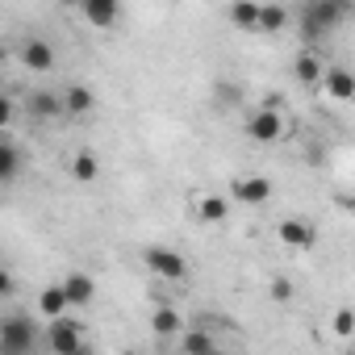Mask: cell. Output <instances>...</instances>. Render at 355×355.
<instances>
[{
	"instance_id": "6da1fadb",
	"label": "cell",
	"mask_w": 355,
	"mask_h": 355,
	"mask_svg": "<svg viewBox=\"0 0 355 355\" xmlns=\"http://www.w3.org/2000/svg\"><path fill=\"white\" fill-rule=\"evenodd\" d=\"M347 17V5L343 0H309V5L301 9V38L309 42V51Z\"/></svg>"
},
{
	"instance_id": "7a4b0ae2",
	"label": "cell",
	"mask_w": 355,
	"mask_h": 355,
	"mask_svg": "<svg viewBox=\"0 0 355 355\" xmlns=\"http://www.w3.org/2000/svg\"><path fill=\"white\" fill-rule=\"evenodd\" d=\"M34 343H38V326H34V318H26V313L0 318V355H30Z\"/></svg>"
},
{
	"instance_id": "3957f363",
	"label": "cell",
	"mask_w": 355,
	"mask_h": 355,
	"mask_svg": "<svg viewBox=\"0 0 355 355\" xmlns=\"http://www.w3.org/2000/svg\"><path fill=\"white\" fill-rule=\"evenodd\" d=\"M142 259H146V268H150L155 276H163V280H189V272H193V263L175 251V247H146Z\"/></svg>"
},
{
	"instance_id": "277c9868",
	"label": "cell",
	"mask_w": 355,
	"mask_h": 355,
	"mask_svg": "<svg viewBox=\"0 0 355 355\" xmlns=\"http://www.w3.org/2000/svg\"><path fill=\"white\" fill-rule=\"evenodd\" d=\"M46 343L55 355H76V351H84V326L76 318H55L46 326Z\"/></svg>"
},
{
	"instance_id": "5b68a950",
	"label": "cell",
	"mask_w": 355,
	"mask_h": 355,
	"mask_svg": "<svg viewBox=\"0 0 355 355\" xmlns=\"http://www.w3.org/2000/svg\"><path fill=\"white\" fill-rule=\"evenodd\" d=\"M17 55H21V67H30V71H55V63H59V51L38 34H30Z\"/></svg>"
},
{
	"instance_id": "8992f818",
	"label": "cell",
	"mask_w": 355,
	"mask_h": 355,
	"mask_svg": "<svg viewBox=\"0 0 355 355\" xmlns=\"http://www.w3.org/2000/svg\"><path fill=\"white\" fill-rule=\"evenodd\" d=\"M59 288H63V297H67V309H84V305H92V297H96V280H92L88 272H67Z\"/></svg>"
},
{
	"instance_id": "52a82bcc",
	"label": "cell",
	"mask_w": 355,
	"mask_h": 355,
	"mask_svg": "<svg viewBox=\"0 0 355 355\" xmlns=\"http://www.w3.org/2000/svg\"><path fill=\"white\" fill-rule=\"evenodd\" d=\"M247 134H251L255 142H276V138L284 134V113H276V109H255L251 121H247Z\"/></svg>"
},
{
	"instance_id": "ba28073f",
	"label": "cell",
	"mask_w": 355,
	"mask_h": 355,
	"mask_svg": "<svg viewBox=\"0 0 355 355\" xmlns=\"http://www.w3.org/2000/svg\"><path fill=\"white\" fill-rule=\"evenodd\" d=\"M230 197L243 201V205H263L272 197V184L263 180V175H239V180L230 184Z\"/></svg>"
},
{
	"instance_id": "9c48e42d",
	"label": "cell",
	"mask_w": 355,
	"mask_h": 355,
	"mask_svg": "<svg viewBox=\"0 0 355 355\" xmlns=\"http://www.w3.org/2000/svg\"><path fill=\"white\" fill-rule=\"evenodd\" d=\"M80 17H84L88 26L109 30L113 21H121V5H117V0H84V5H80Z\"/></svg>"
},
{
	"instance_id": "30bf717a",
	"label": "cell",
	"mask_w": 355,
	"mask_h": 355,
	"mask_svg": "<svg viewBox=\"0 0 355 355\" xmlns=\"http://www.w3.org/2000/svg\"><path fill=\"white\" fill-rule=\"evenodd\" d=\"M280 243L305 251V247H313V226L301 222V218H284V222H280Z\"/></svg>"
},
{
	"instance_id": "8fae6325",
	"label": "cell",
	"mask_w": 355,
	"mask_h": 355,
	"mask_svg": "<svg viewBox=\"0 0 355 355\" xmlns=\"http://www.w3.org/2000/svg\"><path fill=\"white\" fill-rule=\"evenodd\" d=\"M150 334H155V338H175V334H184L180 313H175L171 305H159V309L150 313Z\"/></svg>"
},
{
	"instance_id": "7c38bea8",
	"label": "cell",
	"mask_w": 355,
	"mask_h": 355,
	"mask_svg": "<svg viewBox=\"0 0 355 355\" xmlns=\"http://www.w3.org/2000/svg\"><path fill=\"white\" fill-rule=\"evenodd\" d=\"M322 84H326V92H330L334 101H351V96H355V76H351L347 67H326Z\"/></svg>"
},
{
	"instance_id": "4fadbf2b",
	"label": "cell",
	"mask_w": 355,
	"mask_h": 355,
	"mask_svg": "<svg viewBox=\"0 0 355 355\" xmlns=\"http://www.w3.org/2000/svg\"><path fill=\"white\" fill-rule=\"evenodd\" d=\"M197 218L209 222V226H218V222L230 218V201L222 193H205V197H197Z\"/></svg>"
},
{
	"instance_id": "5bb4252c",
	"label": "cell",
	"mask_w": 355,
	"mask_h": 355,
	"mask_svg": "<svg viewBox=\"0 0 355 355\" xmlns=\"http://www.w3.org/2000/svg\"><path fill=\"white\" fill-rule=\"evenodd\" d=\"M63 96V113H76V117H84V113H92V105H96V92L92 88H84V84H71L67 92H59Z\"/></svg>"
},
{
	"instance_id": "9a60e30c",
	"label": "cell",
	"mask_w": 355,
	"mask_h": 355,
	"mask_svg": "<svg viewBox=\"0 0 355 355\" xmlns=\"http://www.w3.org/2000/svg\"><path fill=\"white\" fill-rule=\"evenodd\" d=\"M293 71H297V80H301V84H322V76H326V67H322V55H318V51H301V55H297V63H293Z\"/></svg>"
},
{
	"instance_id": "2e32d148",
	"label": "cell",
	"mask_w": 355,
	"mask_h": 355,
	"mask_svg": "<svg viewBox=\"0 0 355 355\" xmlns=\"http://www.w3.org/2000/svg\"><path fill=\"white\" fill-rule=\"evenodd\" d=\"M30 113H34V117H59V113H63V96L38 88V92H30Z\"/></svg>"
},
{
	"instance_id": "e0dca14e",
	"label": "cell",
	"mask_w": 355,
	"mask_h": 355,
	"mask_svg": "<svg viewBox=\"0 0 355 355\" xmlns=\"http://www.w3.org/2000/svg\"><path fill=\"white\" fill-rule=\"evenodd\" d=\"M230 21L247 34H259V5L255 0H239V5H230Z\"/></svg>"
},
{
	"instance_id": "ac0fdd59",
	"label": "cell",
	"mask_w": 355,
	"mask_h": 355,
	"mask_svg": "<svg viewBox=\"0 0 355 355\" xmlns=\"http://www.w3.org/2000/svg\"><path fill=\"white\" fill-rule=\"evenodd\" d=\"M38 309H42L51 322L63 318V313H67V297H63V288H59V284H46V288L38 293Z\"/></svg>"
},
{
	"instance_id": "d6986e66",
	"label": "cell",
	"mask_w": 355,
	"mask_h": 355,
	"mask_svg": "<svg viewBox=\"0 0 355 355\" xmlns=\"http://www.w3.org/2000/svg\"><path fill=\"white\" fill-rule=\"evenodd\" d=\"M209 351H218V343H214L209 330H189V334H180V355H209Z\"/></svg>"
},
{
	"instance_id": "ffe728a7",
	"label": "cell",
	"mask_w": 355,
	"mask_h": 355,
	"mask_svg": "<svg viewBox=\"0 0 355 355\" xmlns=\"http://www.w3.org/2000/svg\"><path fill=\"white\" fill-rule=\"evenodd\" d=\"M21 175V150L13 142H0V184H9Z\"/></svg>"
},
{
	"instance_id": "44dd1931",
	"label": "cell",
	"mask_w": 355,
	"mask_h": 355,
	"mask_svg": "<svg viewBox=\"0 0 355 355\" xmlns=\"http://www.w3.org/2000/svg\"><path fill=\"white\" fill-rule=\"evenodd\" d=\"M288 26V13L280 5H259V34H280Z\"/></svg>"
},
{
	"instance_id": "7402d4cb",
	"label": "cell",
	"mask_w": 355,
	"mask_h": 355,
	"mask_svg": "<svg viewBox=\"0 0 355 355\" xmlns=\"http://www.w3.org/2000/svg\"><path fill=\"white\" fill-rule=\"evenodd\" d=\"M96 171H101V163H96V155H92V150H80V155L71 159V175H76L80 184L96 180Z\"/></svg>"
},
{
	"instance_id": "603a6c76",
	"label": "cell",
	"mask_w": 355,
	"mask_h": 355,
	"mask_svg": "<svg viewBox=\"0 0 355 355\" xmlns=\"http://www.w3.org/2000/svg\"><path fill=\"white\" fill-rule=\"evenodd\" d=\"M293 297H297V288H293V280H284V276H276V280H272V301H276V305H288Z\"/></svg>"
},
{
	"instance_id": "cb8c5ba5",
	"label": "cell",
	"mask_w": 355,
	"mask_h": 355,
	"mask_svg": "<svg viewBox=\"0 0 355 355\" xmlns=\"http://www.w3.org/2000/svg\"><path fill=\"white\" fill-rule=\"evenodd\" d=\"M351 330H355L351 309H338V313H334V334H338V338H351Z\"/></svg>"
},
{
	"instance_id": "d4e9b609",
	"label": "cell",
	"mask_w": 355,
	"mask_h": 355,
	"mask_svg": "<svg viewBox=\"0 0 355 355\" xmlns=\"http://www.w3.org/2000/svg\"><path fill=\"white\" fill-rule=\"evenodd\" d=\"M218 105L234 109V105H239V88H234V84H218Z\"/></svg>"
},
{
	"instance_id": "484cf974",
	"label": "cell",
	"mask_w": 355,
	"mask_h": 355,
	"mask_svg": "<svg viewBox=\"0 0 355 355\" xmlns=\"http://www.w3.org/2000/svg\"><path fill=\"white\" fill-rule=\"evenodd\" d=\"M13 113H17V109H13V101H9L5 92H0V130H5V125L13 121Z\"/></svg>"
},
{
	"instance_id": "4316f807",
	"label": "cell",
	"mask_w": 355,
	"mask_h": 355,
	"mask_svg": "<svg viewBox=\"0 0 355 355\" xmlns=\"http://www.w3.org/2000/svg\"><path fill=\"white\" fill-rule=\"evenodd\" d=\"M13 293V276H9V268H0V297H9Z\"/></svg>"
},
{
	"instance_id": "83f0119b",
	"label": "cell",
	"mask_w": 355,
	"mask_h": 355,
	"mask_svg": "<svg viewBox=\"0 0 355 355\" xmlns=\"http://www.w3.org/2000/svg\"><path fill=\"white\" fill-rule=\"evenodd\" d=\"M76 355H92V351H88V347H84V351H76Z\"/></svg>"
},
{
	"instance_id": "f1b7e54d",
	"label": "cell",
	"mask_w": 355,
	"mask_h": 355,
	"mask_svg": "<svg viewBox=\"0 0 355 355\" xmlns=\"http://www.w3.org/2000/svg\"><path fill=\"white\" fill-rule=\"evenodd\" d=\"M121 355H138V351H121Z\"/></svg>"
},
{
	"instance_id": "f546056e",
	"label": "cell",
	"mask_w": 355,
	"mask_h": 355,
	"mask_svg": "<svg viewBox=\"0 0 355 355\" xmlns=\"http://www.w3.org/2000/svg\"><path fill=\"white\" fill-rule=\"evenodd\" d=\"M209 355H222V347H218V351H209Z\"/></svg>"
}]
</instances>
